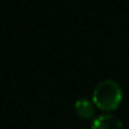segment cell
Listing matches in <instances>:
<instances>
[{
  "mask_svg": "<svg viewBox=\"0 0 129 129\" xmlns=\"http://www.w3.org/2000/svg\"><path fill=\"white\" fill-rule=\"evenodd\" d=\"M123 98L121 86L112 79H105L96 85L93 91L94 105L104 112H112L120 106Z\"/></svg>",
  "mask_w": 129,
  "mask_h": 129,
  "instance_id": "6da1fadb",
  "label": "cell"
},
{
  "mask_svg": "<svg viewBox=\"0 0 129 129\" xmlns=\"http://www.w3.org/2000/svg\"><path fill=\"white\" fill-rule=\"evenodd\" d=\"M90 129H123V124L115 115L105 113L93 120Z\"/></svg>",
  "mask_w": 129,
  "mask_h": 129,
  "instance_id": "7a4b0ae2",
  "label": "cell"
},
{
  "mask_svg": "<svg viewBox=\"0 0 129 129\" xmlns=\"http://www.w3.org/2000/svg\"><path fill=\"white\" fill-rule=\"evenodd\" d=\"M95 105L93 101L88 100L86 97L79 98L73 104V110L74 113L78 115L80 119L83 120H91L95 115Z\"/></svg>",
  "mask_w": 129,
  "mask_h": 129,
  "instance_id": "3957f363",
  "label": "cell"
}]
</instances>
